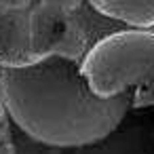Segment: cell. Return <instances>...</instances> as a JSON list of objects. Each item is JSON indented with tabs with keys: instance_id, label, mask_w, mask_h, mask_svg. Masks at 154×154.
I'll list each match as a JSON object with an SVG mask.
<instances>
[{
	"instance_id": "obj_7",
	"label": "cell",
	"mask_w": 154,
	"mask_h": 154,
	"mask_svg": "<svg viewBox=\"0 0 154 154\" xmlns=\"http://www.w3.org/2000/svg\"><path fill=\"white\" fill-rule=\"evenodd\" d=\"M40 5H47V7L66 11V13H72V11H76L82 5V0H40Z\"/></svg>"
},
{
	"instance_id": "obj_6",
	"label": "cell",
	"mask_w": 154,
	"mask_h": 154,
	"mask_svg": "<svg viewBox=\"0 0 154 154\" xmlns=\"http://www.w3.org/2000/svg\"><path fill=\"white\" fill-rule=\"evenodd\" d=\"M101 15L133 28L154 26V0H89Z\"/></svg>"
},
{
	"instance_id": "obj_4",
	"label": "cell",
	"mask_w": 154,
	"mask_h": 154,
	"mask_svg": "<svg viewBox=\"0 0 154 154\" xmlns=\"http://www.w3.org/2000/svg\"><path fill=\"white\" fill-rule=\"evenodd\" d=\"M30 40L34 59L49 55L76 57L85 55V32L72 13L36 5L30 11Z\"/></svg>"
},
{
	"instance_id": "obj_9",
	"label": "cell",
	"mask_w": 154,
	"mask_h": 154,
	"mask_svg": "<svg viewBox=\"0 0 154 154\" xmlns=\"http://www.w3.org/2000/svg\"><path fill=\"white\" fill-rule=\"evenodd\" d=\"M0 154H15L13 141H11V133L0 135Z\"/></svg>"
},
{
	"instance_id": "obj_5",
	"label": "cell",
	"mask_w": 154,
	"mask_h": 154,
	"mask_svg": "<svg viewBox=\"0 0 154 154\" xmlns=\"http://www.w3.org/2000/svg\"><path fill=\"white\" fill-rule=\"evenodd\" d=\"M34 61L30 40V11L0 7V68H17Z\"/></svg>"
},
{
	"instance_id": "obj_3",
	"label": "cell",
	"mask_w": 154,
	"mask_h": 154,
	"mask_svg": "<svg viewBox=\"0 0 154 154\" xmlns=\"http://www.w3.org/2000/svg\"><path fill=\"white\" fill-rule=\"evenodd\" d=\"M19 148L13 143L15 154H154V106L129 108L120 122L103 137L91 143L55 148L45 146L28 135Z\"/></svg>"
},
{
	"instance_id": "obj_8",
	"label": "cell",
	"mask_w": 154,
	"mask_h": 154,
	"mask_svg": "<svg viewBox=\"0 0 154 154\" xmlns=\"http://www.w3.org/2000/svg\"><path fill=\"white\" fill-rule=\"evenodd\" d=\"M32 0H0V7L11 9V11H26L30 9Z\"/></svg>"
},
{
	"instance_id": "obj_10",
	"label": "cell",
	"mask_w": 154,
	"mask_h": 154,
	"mask_svg": "<svg viewBox=\"0 0 154 154\" xmlns=\"http://www.w3.org/2000/svg\"><path fill=\"white\" fill-rule=\"evenodd\" d=\"M7 127V110L2 103V93H0V135H2V129Z\"/></svg>"
},
{
	"instance_id": "obj_1",
	"label": "cell",
	"mask_w": 154,
	"mask_h": 154,
	"mask_svg": "<svg viewBox=\"0 0 154 154\" xmlns=\"http://www.w3.org/2000/svg\"><path fill=\"white\" fill-rule=\"evenodd\" d=\"M0 93L11 120L30 139L72 148L108 135L131 108V95H97L80 59L49 55L0 70Z\"/></svg>"
},
{
	"instance_id": "obj_2",
	"label": "cell",
	"mask_w": 154,
	"mask_h": 154,
	"mask_svg": "<svg viewBox=\"0 0 154 154\" xmlns=\"http://www.w3.org/2000/svg\"><path fill=\"white\" fill-rule=\"evenodd\" d=\"M80 70L101 97L129 93L133 108L154 106V32L125 30L101 38L82 55Z\"/></svg>"
}]
</instances>
